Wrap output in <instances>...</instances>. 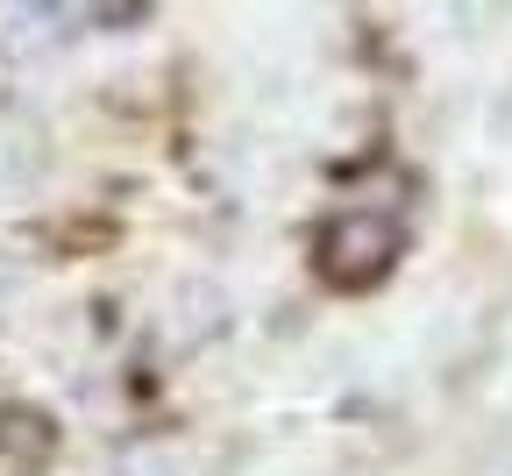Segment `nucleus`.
<instances>
[{
    "instance_id": "f257e3e1",
    "label": "nucleus",
    "mask_w": 512,
    "mask_h": 476,
    "mask_svg": "<svg viewBox=\"0 0 512 476\" xmlns=\"http://www.w3.org/2000/svg\"><path fill=\"white\" fill-rule=\"evenodd\" d=\"M399 256H406V228L392 214H342V221H328V235H320V270H328L335 285H349V292L384 285Z\"/></svg>"
}]
</instances>
